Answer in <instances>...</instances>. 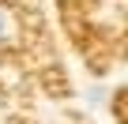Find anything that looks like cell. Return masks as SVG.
<instances>
[{"label":"cell","instance_id":"cell-1","mask_svg":"<svg viewBox=\"0 0 128 124\" xmlns=\"http://www.w3.org/2000/svg\"><path fill=\"white\" fill-rule=\"evenodd\" d=\"M8 34H12V23H8V15H4V11H0V41H4Z\"/></svg>","mask_w":128,"mask_h":124}]
</instances>
